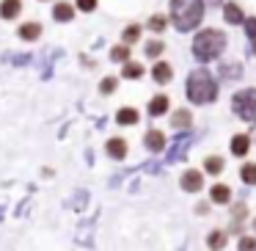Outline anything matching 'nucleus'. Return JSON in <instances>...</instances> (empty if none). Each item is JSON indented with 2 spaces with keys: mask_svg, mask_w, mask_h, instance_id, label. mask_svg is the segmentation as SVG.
Instances as JSON below:
<instances>
[{
  "mask_svg": "<svg viewBox=\"0 0 256 251\" xmlns=\"http://www.w3.org/2000/svg\"><path fill=\"white\" fill-rule=\"evenodd\" d=\"M39 36H42V25H39V23H25V25H20V39L34 42V39H39Z\"/></svg>",
  "mask_w": 256,
  "mask_h": 251,
  "instance_id": "obj_16",
  "label": "nucleus"
},
{
  "mask_svg": "<svg viewBox=\"0 0 256 251\" xmlns=\"http://www.w3.org/2000/svg\"><path fill=\"white\" fill-rule=\"evenodd\" d=\"M162 47H166L162 42H149V45H146V56H149V58H160L162 56Z\"/></svg>",
  "mask_w": 256,
  "mask_h": 251,
  "instance_id": "obj_26",
  "label": "nucleus"
},
{
  "mask_svg": "<svg viewBox=\"0 0 256 251\" xmlns=\"http://www.w3.org/2000/svg\"><path fill=\"white\" fill-rule=\"evenodd\" d=\"M223 17H226V23H232V25H242L245 23V14H242V9H240L237 3H226V6H223Z\"/></svg>",
  "mask_w": 256,
  "mask_h": 251,
  "instance_id": "obj_11",
  "label": "nucleus"
},
{
  "mask_svg": "<svg viewBox=\"0 0 256 251\" xmlns=\"http://www.w3.org/2000/svg\"><path fill=\"white\" fill-rule=\"evenodd\" d=\"M22 12V0H3L0 3V17L3 20H17Z\"/></svg>",
  "mask_w": 256,
  "mask_h": 251,
  "instance_id": "obj_6",
  "label": "nucleus"
},
{
  "mask_svg": "<svg viewBox=\"0 0 256 251\" xmlns=\"http://www.w3.org/2000/svg\"><path fill=\"white\" fill-rule=\"evenodd\" d=\"M210 199L215 201V204H228V201H232V188H228V185H223V182L212 185Z\"/></svg>",
  "mask_w": 256,
  "mask_h": 251,
  "instance_id": "obj_7",
  "label": "nucleus"
},
{
  "mask_svg": "<svg viewBox=\"0 0 256 251\" xmlns=\"http://www.w3.org/2000/svg\"><path fill=\"white\" fill-rule=\"evenodd\" d=\"M52 17H56V23H72L74 20V6L72 3H56Z\"/></svg>",
  "mask_w": 256,
  "mask_h": 251,
  "instance_id": "obj_8",
  "label": "nucleus"
},
{
  "mask_svg": "<svg viewBox=\"0 0 256 251\" xmlns=\"http://www.w3.org/2000/svg\"><path fill=\"white\" fill-rule=\"evenodd\" d=\"M240 251H256V237H240Z\"/></svg>",
  "mask_w": 256,
  "mask_h": 251,
  "instance_id": "obj_28",
  "label": "nucleus"
},
{
  "mask_svg": "<svg viewBox=\"0 0 256 251\" xmlns=\"http://www.w3.org/2000/svg\"><path fill=\"white\" fill-rule=\"evenodd\" d=\"M204 17L201 0H171V20L179 31H193Z\"/></svg>",
  "mask_w": 256,
  "mask_h": 251,
  "instance_id": "obj_1",
  "label": "nucleus"
},
{
  "mask_svg": "<svg viewBox=\"0 0 256 251\" xmlns=\"http://www.w3.org/2000/svg\"><path fill=\"white\" fill-rule=\"evenodd\" d=\"M201 188H204V174L196 171V168H188V171L182 174V190H188V193H198Z\"/></svg>",
  "mask_w": 256,
  "mask_h": 251,
  "instance_id": "obj_5",
  "label": "nucleus"
},
{
  "mask_svg": "<svg viewBox=\"0 0 256 251\" xmlns=\"http://www.w3.org/2000/svg\"><path fill=\"white\" fill-rule=\"evenodd\" d=\"M223 47H226V36H223V31H215V28H204L198 36H196V42H193L196 58L204 61V64L220 56Z\"/></svg>",
  "mask_w": 256,
  "mask_h": 251,
  "instance_id": "obj_2",
  "label": "nucleus"
},
{
  "mask_svg": "<svg viewBox=\"0 0 256 251\" xmlns=\"http://www.w3.org/2000/svg\"><path fill=\"white\" fill-rule=\"evenodd\" d=\"M188 97L196 105H204V102H212L218 97V83L212 80V75L206 69H196L188 78Z\"/></svg>",
  "mask_w": 256,
  "mask_h": 251,
  "instance_id": "obj_3",
  "label": "nucleus"
},
{
  "mask_svg": "<svg viewBox=\"0 0 256 251\" xmlns=\"http://www.w3.org/2000/svg\"><path fill=\"white\" fill-rule=\"evenodd\" d=\"M232 108L242 122H256V89H245L240 94H234Z\"/></svg>",
  "mask_w": 256,
  "mask_h": 251,
  "instance_id": "obj_4",
  "label": "nucleus"
},
{
  "mask_svg": "<svg viewBox=\"0 0 256 251\" xmlns=\"http://www.w3.org/2000/svg\"><path fill=\"white\" fill-rule=\"evenodd\" d=\"M124 78L127 80H140L144 78V67L135 61H124Z\"/></svg>",
  "mask_w": 256,
  "mask_h": 251,
  "instance_id": "obj_18",
  "label": "nucleus"
},
{
  "mask_svg": "<svg viewBox=\"0 0 256 251\" xmlns=\"http://www.w3.org/2000/svg\"><path fill=\"white\" fill-rule=\"evenodd\" d=\"M240 177H242L245 185H256V163H245L240 168Z\"/></svg>",
  "mask_w": 256,
  "mask_h": 251,
  "instance_id": "obj_20",
  "label": "nucleus"
},
{
  "mask_svg": "<svg viewBox=\"0 0 256 251\" xmlns=\"http://www.w3.org/2000/svg\"><path fill=\"white\" fill-rule=\"evenodd\" d=\"M226 240H228V234L223 232V229H212L210 237H206V245H210L212 251H220L223 245H226Z\"/></svg>",
  "mask_w": 256,
  "mask_h": 251,
  "instance_id": "obj_17",
  "label": "nucleus"
},
{
  "mask_svg": "<svg viewBox=\"0 0 256 251\" xmlns=\"http://www.w3.org/2000/svg\"><path fill=\"white\" fill-rule=\"evenodd\" d=\"M105 149H108V155H110V157L122 160V157H127V141H124V138H110L105 144Z\"/></svg>",
  "mask_w": 256,
  "mask_h": 251,
  "instance_id": "obj_12",
  "label": "nucleus"
},
{
  "mask_svg": "<svg viewBox=\"0 0 256 251\" xmlns=\"http://www.w3.org/2000/svg\"><path fill=\"white\" fill-rule=\"evenodd\" d=\"M110 58L113 61H130V47L127 45H118L110 50Z\"/></svg>",
  "mask_w": 256,
  "mask_h": 251,
  "instance_id": "obj_23",
  "label": "nucleus"
},
{
  "mask_svg": "<svg viewBox=\"0 0 256 251\" xmlns=\"http://www.w3.org/2000/svg\"><path fill=\"white\" fill-rule=\"evenodd\" d=\"M204 171L212 174V177H218V174L223 171V160H220V157H215V155L206 157V160H204Z\"/></svg>",
  "mask_w": 256,
  "mask_h": 251,
  "instance_id": "obj_19",
  "label": "nucleus"
},
{
  "mask_svg": "<svg viewBox=\"0 0 256 251\" xmlns=\"http://www.w3.org/2000/svg\"><path fill=\"white\" fill-rule=\"evenodd\" d=\"M140 116L135 108H122V111L116 113V124H122V127H130V124H138Z\"/></svg>",
  "mask_w": 256,
  "mask_h": 251,
  "instance_id": "obj_14",
  "label": "nucleus"
},
{
  "mask_svg": "<svg viewBox=\"0 0 256 251\" xmlns=\"http://www.w3.org/2000/svg\"><path fill=\"white\" fill-rule=\"evenodd\" d=\"M250 149V138L248 135H234L232 138V155L234 157H245Z\"/></svg>",
  "mask_w": 256,
  "mask_h": 251,
  "instance_id": "obj_13",
  "label": "nucleus"
},
{
  "mask_svg": "<svg viewBox=\"0 0 256 251\" xmlns=\"http://www.w3.org/2000/svg\"><path fill=\"white\" fill-rule=\"evenodd\" d=\"M116 89H118V80H116V78H102V83H100V91H102V94H113Z\"/></svg>",
  "mask_w": 256,
  "mask_h": 251,
  "instance_id": "obj_25",
  "label": "nucleus"
},
{
  "mask_svg": "<svg viewBox=\"0 0 256 251\" xmlns=\"http://www.w3.org/2000/svg\"><path fill=\"white\" fill-rule=\"evenodd\" d=\"M78 9H80V12H94L96 0H78Z\"/></svg>",
  "mask_w": 256,
  "mask_h": 251,
  "instance_id": "obj_29",
  "label": "nucleus"
},
{
  "mask_svg": "<svg viewBox=\"0 0 256 251\" xmlns=\"http://www.w3.org/2000/svg\"><path fill=\"white\" fill-rule=\"evenodd\" d=\"M152 78H154L157 83H168V80L174 78V69H171V64H166V61H157L154 67H152Z\"/></svg>",
  "mask_w": 256,
  "mask_h": 251,
  "instance_id": "obj_10",
  "label": "nucleus"
},
{
  "mask_svg": "<svg viewBox=\"0 0 256 251\" xmlns=\"http://www.w3.org/2000/svg\"><path fill=\"white\" fill-rule=\"evenodd\" d=\"M146 149L149 152H162L166 149V135H162L160 130H149V133H146Z\"/></svg>",
  "mask_w": 256,
  "mask_h": 251,
  "instance_id": "obj_9",
  "label": "nucleus"
},
{
  "mask_svg": "<svg viewBox=\"0 0 256 251\" xmlns=\"http://www.w3.org/2000/svg\"><path fill=\"white\" fill-rule=\"evenodd\" d=\"M245 28H248V36H250V42H254V53H256V17H250V20H245Z\"/></svg>",
  "mask_w": 256,
  "mask_h": 251,
  "instance_id": "obj_27",
  "label": "nucleus"
},
{
  "mask_svg": "<svg viewBox=\"0 0 256 251\" xmlns=\"http://www.w3.org/2000/svg\"><path fill=\"white\" fill-rule=\"evenodd\" d=\"M206 3H220V0H206Z\"/></svg>",
  "mask_w": 256,
  "mask_h": 251,
  "instance_id": "obj_30",
  "label": "nucleus"
},
{
  "mask_svg": "<svg viewBox=\"0 0 256 251\" xmlns=\"http://www.w3.org/2000/svg\"><path fill=\"white\" fill-rule=\"evenodd\" d=\"M254 226H256V221H254Z\"/></svg>",
  "mask_w": 256,
  "mask_h": 251,
  "instance_id": "obj_31",
  "label": "nucleus"
},
{
  "mask_svg": "<svg viewBox=\"0 0 256 251\" xmlns=\"http://www.w3.org/2000/svg\"><path fill=\"white\" fill-rule=\"evenodd\" d=\"M168 97L166 94H157V97H152V102H149V113L152 116H162V113H168Z\"/></svg>",
  "mask_w": 256,
  "mask_h": 251,
  "instance_id": "obj_15",
  "label": "nucleus"
},
{
  "mask_svg": "<svg viewBox=\"0 0 256 251\" xmlns=\"http://www.w3.org/2000/svg\"><path fill=\"white\" fill-rule=\"evenodd\" d=\"M190 122H193V119H190V111H176L171 116V124L174 127H190Z\"/></svg>",
  "mask_w": 256,
  "mask_h": 251,
  "instance_id": "obj_22",
  "label": "nucleus"
},
{
  "mask_svg": "<svg viewBox=\"0 0 256 251\" xmlns=\"http://www.w3.org/2000/svg\"><path fill=\"white\" fill-rule=\"evenodd\" d=\"M166 25H168V20L162 17V14H154V17L149 20V28L154 31V34H162V31H166Z\"/></svg>",
  "mask_w": 256,
  "mask_h": 251,
  "instance_id": "obj_24",
  "label": "nucleus"
},
{
  "mask_svg": "<svg viewBox=\"0 0 256 251\" xmlns=\"http://www.w3.org/2000/svg\"><path fill=\"white\" fill-rule=\"evenodd\" d=\"M140 39V25H127V28H124V45H135V42Z\"/></svg>",
  "mask_w": 256,
  "mask_h": 251,
  "instance_id": "obj_21",
  "label": "nucleus"
}]
</instances>
